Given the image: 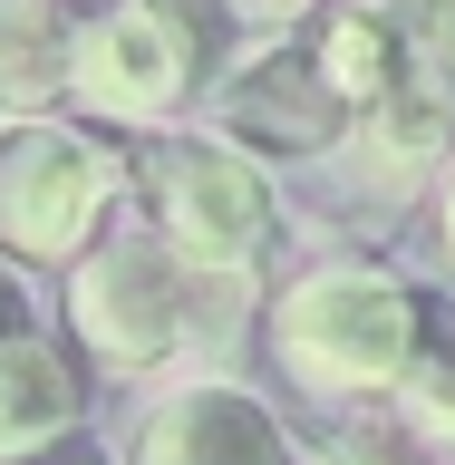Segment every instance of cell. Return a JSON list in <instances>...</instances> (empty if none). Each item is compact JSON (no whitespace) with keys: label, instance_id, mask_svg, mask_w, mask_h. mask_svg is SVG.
I'll use <instances>...</instances> for the list:
<instances>
[{"label":"cell","instance_id":"cell-13","mask_svg":"<svg viewBox=\"0 0 455 465\" xmlns=\"http://www.w3.org/2000/svg\"><path fill=\"white\" fill-rule=\"evenodd\" d=\"M330 465H417V456H407V436H388V427H340L330 436Z\"/></svg>","mask_w":455,"mask_h":465},{"label":"cell","instance_id":"cell-8","mask_svg":"<svg viewBox=\"0 0 455 465\" xmlns=\"http://www.w3.org/2000/svg\"><path fill=\"white\" fill-rule=\"evenodd\" d=\"M136 465H301V456H291V436L272 427L262 398L203 378V388H174L136 427Z\"/></svg>","mask_w":455,"mask_h":465},{"label":"cell","instance_id":"cell-3","mask_svg":"<svg viewBox=\"0 0 455 465\" xmlns=\"http://www.w3.org/2000/svg\"><path fill=\"white\" fill-rule=\"evenodd\" d=\"M126 174H136L145 213H155V242L184 272H213V282H252L262 272L272 184H262L252 155H232L223 136H145Z\"/></svg>","mask_w":455,"mask_h":465},{"label":"cell","instance_id":"cell-15","mask_svg":"<svg viewBox=\"0 0 455 465\" xmlns=\"http://www.w3.org/2000/svg\"><path fill=\"white\" fill-rule=\"evenodd\" d=\"M436 242H446V262H455V155H446V184H436Z\"/></svg>","mask_w":455,"mask_h":465},{"label":"cell","instance_id":"cell-10","mask_svg":"<svg viewBox=\"0 0 455 465\" xmlns=\"http://www.w3.org/2000/svg\"><path fill=\"white\" fill-rule=\"evenodd\" d=\"M68 39H78L68 0H0V107L10 116H49V97H68Z\"/></svg>","mask_w":455,"mask_h":465},{"label":"cell","instance_id":"cell-4","mask_svg":"<svg viewBox=\"0 0 455 465\" xmlns=\"http://www.w3.org/2000/svg\"><path fill=\"white\" fill-rule=\"evenodd\" d=\"M213 0H107L68 39V97L107 126H165L203 78L213 49Z\"/></svg>","mask_w":455,"mask_h":465},{"label":"cell","instance_id":"cell-1","mask_svg":"<svg viewBox=\"0 0 455 465\" xmlns=\"http://www.w3.org/2000/svg\"><path fill=\"white\" fill-rule=\"evenodd\" d=\"M242 301L252 282L184 272L155 232H107L68 272V340H87L107 369H155V359H184V349L242 330Z\"/></svg>","mask_w":455,"mask_h":465},{"label":"cell","instance_id":"cell-16","mask_svg":"<svg viewBox=\"0 0 455 465\" xmlns=\"http://www.w3.org/2000/svg\"><path fill=\"white\" fill-rule=\"evenodd\" d=\"M29 320V301H20V282H10V272H0V340H10V330H20Z\"/></svg>","mask_w":455,"mask_h":465},{"label":"cell","instance_id":"cell-6","mask_svg":"<svg viewBox=\"0 0 455 465\" xmlns=\"http://www.w3.org/2000/svg\"><path fill=\"white\" fill-rule=\"evenodd\" d=\"M126 155L58 116H10L0 126V252L20 262H78L107 223Z\"/></svg>","mask_w":455,"mask_h":465},{"label":"cell","instance_id":"cell-5","mask_svg":"<svg viewBox=\"0 0 455 465\" xmlns=\"http://www.w3.org/2000/svg\"><path fill=\"white\" fill-rule=\"evenodd\" d=\"M388 10V78L340 136L369 194H398L455 155V0H378Z\"/></svg>","mask_w":455,"mask_h":465},{"label":"cell","instance_id":"cell-7","mask_svg":"<svg viewBox=\"0 0 455 465\" xmlns=\"http://www.w3.org/2000/svg\"><path fill=\"white\" fill-rule=\"evenodd\" d=\"M213 126H223V145H252V155H340V136L359 126V116L340 107V87L320 78L311 39H272V49H252L242 68L223 78V97H213Z\"/></svg>","mask_w":455,"mask_h":465},{"label":"cell","instance_id":"cell-14","mask_svg":"<svg viewBox=\"0 0 455 465\" xmlns=\"http://www.w3.org/2000/svg\"><path fill=\"white\" fill-rule=\"evenodd\" d=\"M213 10H232V20H252V29H291L311 0H213Z\"/></svg>","mask_w":455,"mask_h":465},{"label":"cell","instance_id":"cell-2","mask_svg":"<svg viewBox=\"0 0 455 465\" xmlns=\"http://www.w3.org/2000/svg\"><path fill=\"white\" fill-rule=\"evenodd\" d=\"M417 320L427 291H407L378 262H320L282 291L272 311V349L311 398H388L417 359Z\"/></svg>","mask_w":455,"mask_h":465},{"label":"cell","instance_id":"cell-9","mask_svg":"<svg viewBox=\"0 0 455 465\" xmlns=\"http://www.w3.org/2000/svg\"><path fill=\"white\" fill-rule=\"evenodd\" d=\"M78 417H87L78 340H58V330H29V320H20V330L0 340V465L49 456Z\"/></svg>","mask_w":455,"mask_h":465},{"label":"cell","instance_id":"cell-11","mask_svg":"<svg viewBox=\"0 0 455 465\" xmlns=\"http://www.w3.org/2000/svg\"><path fill=\"white\" fill-rule=\"evenodd\" d=\"M311 58H320V78L340 87V107L359 116V107L378 97V78H388V10H378V0L330 10V20H320V39H311Z\"/></svg>","mask_w":455,"mask_h":465},{"label":"cell","instance_id":"cell-12","mask_svg":"<svg viewBox=\"0 0 455 465\" xmlns=\"http://www.w3.org/2000/svg\"><path fill=\"white\" fill-rule=\"evenodd\" d=\"M398 398L427 417V427H455V311L446 301H427V320H417V359H407Z\"/></svg>","mask_w":455,"mask_h":465},{"label":"cell","instance_id":"cell-17","mask_svg":"<svg viewBox=\"0 0 455 465\" xmlns=\"http://www.w3.org/2000/svg\"><path fill=\"white\" fill-rule=\"evenodd\" d=\"M29 465H97V456H87V446H78V456H68V446H49V456H29Z\"/></svg>","mask_w":455,"mask_h":465}]
</instances>
